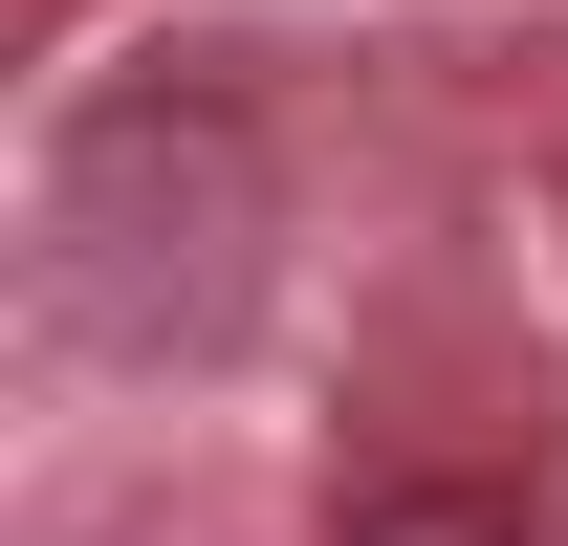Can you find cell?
<instances>
[{
  "label": "cell",
  "instance_id": "6da1fadb",
  "mask_svg": "<svg viewBox=\"0 0 568 546\" xmlns=\"http://www.w3.org/2000/svg\"><path fill=\"white\" fill-rule=\"evenodd\" d=\"M241 284H263V153L175 88H110L44 153V306L88 350H197Z\"/></svg>",
  "mask_w": 568,
  "mask_h": 546
},
{
  "label": "cell",
  "instance_id": "7a4b0ae2",
  "mask_svg": "<svg viewBox=\"0 0 568 546\" xmlns=\"http://www.w3.org/2000/svg\"><path fill=\"white\" fill-rule=\"evenodd\" d=\"M351 546H525V503H481V481H394V503H351Z\"/></svg>",
  "mask_w": 568,
  "mask_h": 546
}]
</instances>
